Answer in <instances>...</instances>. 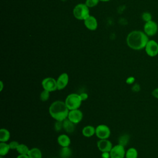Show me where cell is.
Segmentation results:
<instances>
[{
	"mask_svg": "<svg viewBox=\"0 0 158 158\" xmlns=\"http://www.w3.org/2000/svg\"><path fill=\"white\" fill-rule=\"evenodd\" d=\"M149 40L148 35L141 31H133L127 38L128 46L135 50H140L146 47Z\"/></svg>",
	"mask_w": 158,
	"mask_h": 158,
	"instance_id": "obj_1",
	"label": "cell"
},
{
	"mask_svg": "<svg viewBox=\"0 0 158 158\" xmlns=\"http://www.w3.org/2000/svg\"><path fill=\"white\" fill-rule=\"evenodd\" d=\"M69 109L67 107L65 102L62 101H56L49 106V113L52 118L56 120L64 121L67 118Z\"/></svg>",
	"mask_w": 158,
	"mask_h": 158,
	"instance_id": "obj_2",
	"label": "cell"
},
{
	"mask_svg": "<svg viewBox=\"0 0 158 158\" xmlns=\"http://www.w3.org/2000/svg\"><path fill=\"white\" fill-rule=\"evenodd\" d=\"M64 102L69 110H70L79 109L82 101L80 98V94L77 93H71L66 97Z\"/></svg>",
	"mask_w": 158,
	"mask_h": 158,
	"instance_id": "obj_3",
	"label": "cell"
},
{
	"mask_svg": "<svg viewBox=\"0 0 158 158\" xmlns=\"http://www.w3.org/2000/svg\"><path fill=\"white\" fill-rule=\"evenodd\" d=\"M73 13L75 18L79 20H85L89 15L88 7L83 4L77 5L73 9Z\"/></svg>",
	"mask_w": 158,
	"mask_h": 158,
	"instance_id": "obj_4",
	"label": "cell"
},
{
	"mask_svg": "<svg viewBox=\"0 0 158 158\" xmlns=\"http://www.w3.org/2000/svg\"><path fill=\"white\" fill-rule=\"evenodd\" d=\"M95 135L99 139H108L110 135V130L107 125L101 124L96 127Z\"/></svg>",
	"mask_w": 158,
	"mask_h": 158,
	"instance_id": "obj_5",
	"label": "cell"
},
{
	"mask_svg": "<svg viewBox=\"0 0 158 158\" xmlns=\"http://www.w3.org/2000/svg\"><path fill=\"white\" fill-rule=\"evenodd\" d=\"M41 85L43 89L49 92L54 91L57 89L56 80L52 77H46L42 80Z\"/></svg>",
	"mask_w": 158,
	"mask_h": 158,
	"instance_id": "obj_6",
	"label": "cell"
},
{
	"mask_svg": "<svg viewBox=\"0 0 158 158\" xmlns=\"http://www.w3.org/2000/svg\"><path fill=\"white\" fill-rule=\"evenodd\" d=\"M146 54L150 57H154L158 54V43L154 40H149L145 47Z\"/></svg>",
	"mask_w": 158,
	"mask_h": 158,
	"instance_id": "obj_7",
	"label": "cell"
},
{
	"mask_svg": "<svg viewBox=\"0 0 158 158\" xmlns=\"http://www.w3.org/2000/svg\"><path fill=\"white\" fill-rule=\"evenodd\" d=\"M125 152L124 146L118 144L111 149L110 151V158H124L125 157Z\"/></svg>",
	"mask_w": 158,
	"mask_h": 158,
	"instance_id": "obj_8",
	"label": "cell"
},
{
	"mask_svg": "<svg viewBox=\"0 0 158 158\" xmlns=\"http://www.w3.org/2000/svg\"><path fill=\"white\" fill-rule=\"evenodd\" d=\"M83 117V115L82 112L79 109H77L69 110L67 118H69L74 123L77 124L81 121Z\"/></svg>",
	"mask_w": 158,
	"mask_h": 158,
	"instance_id": "obj_9",
	"label": "cell"
},
{
	"mask_svg": "<svg viewBox=\"0 0 158 158\" xmlns=\"http://www.w3.org/2000/svg\"><path fill=\"white\" fill-rule=\"evenodd\" d=\"M157 30L158 26L155 22L150 20L145 23L144 26V31L148 36H153L156 35Z\"/></svg>",
	"mask_w": 158,
	"mask_h": 158,
	"instance_id": "obj_10",
	"label": "cell"
},
{
	"mask_svg": "<svg viewBox=\"0 0 158 158\" xmlns=\"http://www.w3.org/2000/svg\"><path fill=\"white\" fill-rule=\"evenodd\" d=\"M97 147L101 152H110L113 146L110 141L107 139H99L97 142Z\"/></svg>",
	"mask_w": 158,
	"mask_h": 158,
	"instance_id": "obj_11",
	"label": "cell"
},
{
	"mask_svg": "<svg viewBox=\"0 0 158 158\" xmlns=\"http://www.w3.org/2000/svg\"><path fill=\"white\" fill-rule=\"evenodd\" d=\"M69 81V77L67 73H62V74H60L56 80L57 89L61 90L64 89L68 85Z\"/></svg>",
	"mask_w": 158,
	"mask_h": 158,
	"instance_id": "obj_12",
	"label": "cell"
},
{
	"mask_svg": "<svg viewBox=\"0 0 158 158\" xmlns=\"http://www.w3.org/2000/svg\"><path fill=\"white\" fill-rule=\"evenodd\" d=\"M84 20H85V25L87 28L91 30H94L96 29L98 24H97L96 19L94 17L89 15Z\"/></svg>",
	"mask_w": 158,
	"mask_h": 158,
	"instance_id": "obj_13",
	"label": "cell"
},
{
	"mask_svg": "<svg viewBox=\"0 0 158 158\" xmlns=\"http://www.w3.org/2000/svg\"><path fill=\"white\" fill-rule=\"evenodd\" d=\"M57 141L58 144L61 147H67V146H69L70 143H71L70 138H69V136L68 135H65V134L60 135L57 137Z\"/></svg>",
	"mask_w": 158,
	"mask_h": 158,
	"instance_id": "obj_14",
	"label": "cell"
},
{
	"mask_svg": "<svg viewBox=\"0 0 158 158\" xmlns=\"http://www.w3.org/2000/svg\"><path fill=\"white\" fill-rule=\"evenodd\" d=\"M75 123L70 121L69 118H66L63 121V129L68 133L74 132L75 130Z\"/></svg>",
	"mask_w": 158,
	"mask_h": 158,
	"instance_id": "obj_15",
	"label": "cell"
},
{
	"mask_svg": "<svg viewBox=\"0 0 158 158\" xmlns=\"http://www.w3.org/2000/svg\"><path fill=\"white\" fill-rule=\"evenodd\" d=\"M82 135L86 138L93 136L96 133V128L92 125H86L82 129Z\"/></svg>",
	"mask_w": 158,
	"mask_h": 158,
	"instance_id": "obj_16",
	"label": "cell"
},
{
	"mask_svg": "<svg viewBox=\"0 0 158 158\" xmlns=\"http://www.w3.org/2000/svg\"><path fill=\"white\" fill-rule=\"evenodd\" d=\"M72 155V151L69 148L67 147H62L59 152V156L60 158H70Z\"/></svg>",
	"mask_w": 158,
	"mask_h": 158,
	"instance_id": "obj_17",
	"label": "cell"
},
{
	"mask_svg": "<svg viewBox=\"0 0 158 158\" xmlns=\"http://www.w3.org/2000/svg\"><path fill=\"white\" fill-rule=\"evenodd\" d=\"M28 156L29 158H42V153L40 149L33 148L30 149Z\"/></svg>",
	"mask_w": 158,
	"mask_h": 158,
	"instance_id": "obj_18",
	"label": "cell"
},
{
	"mask_svg": "<svg viewBox=\"0 0 158 158\" xmlns=\"http://www.w3.org/2000/svg\"><path fill=\"white\" fill-rule=\"evenodd\" d=\"M10 131L6 128H1L0 130V142H5L9 141L10 139Z\"/></svg>",
	"mask_w": 158,
	"mask_h": 158,
	"instance_id": "obj_19",
	"label": "cell"
},
{
	"mask_svg": "<svg viewBox=\"0 0 158 158\" xmlns=\"http://www.w3.org/2000/svg\"><path fill=\"white\" fill-rule=\"evenodd\" d=\"M10 149L9 144L5 142H0V156H6Z\"/></svg>",
	"mask_w": 158,
	"mask_h": 158,
	"instance_id": "obj_20",
	"label": "cell"
},
{
	"mask_svg": "<svg viewBox=\"0 0 158 158\" xmlns=\"http://www.w3.org/2000/svg\"><path fill=\"white\" fill-rule=\"evenodd\" d=\"M138 151L134 148H130L125 152L126 158H138Z\"/></svg>",
	"mask_w": 158,
	"mask_h": 158,
	"instance_id": "obj_21",
	"label": "cell"
},
{
	"mask_svg": "<svg viewBox=\"0 0 158 158\" xmlns=\"http://www.w3.org/2000/svg\"><path fill=\"white\" fill-rule=\"evenodd\" d=\"M129 139H130L129 135H127V134H123L118 138V144H120L125 147L128 143Z\"/></svg>",
	"mask_w": 158,
	"mask_h": 158,
	"instance_id": "obj_22",
	"label": "cell"
},
{
	"mask_svg": "<svg viewBox=\"0 0 158 158\" xmlns=\"http://www.w3.org/2000/svg\"><path fill=\"white\" fill-rule=\"evenodd\" d=\"M16 150L19 154H28L30 149L25 144H19Z\"/></svg>",
	"mask_w": 158,
	"mask_h": 158,
	"instance_id": "obj_23",
	"label": "cell"
},
{
	"mask_svg": "<svg viewBox=\"0 0 158 158\" xmlns=\"http://www.w3.org/2000/svg\"><path fill=\"white\" fill-rule=\"evenodd\" d=\"M49 96H50V92L47 91V90H45V89H43L42 91V92L40 93V99L42 101H46L49 99Z\"/></svg>",
	"mask_w": 158,
	"mask_h": 158,
	"instance_id": "obj_24",
	"label": "cell"
},
{
	"mask_svg": "<svg viewBox=\"0 0 158 158\" xmlns=\"http://www.w3.org/2000/svg\"><path fill=\"white\" fill-rule=\"evenodd\" d=\"M63 128V121L56 120L54 123V129L56 131H60Z\"/></svg>",
	"mask_w": 158,
	"mask_h": 158,
	"instance_id": "obj_25",
	"label": "cell"
},
{
	"mask_svg": "<svg viewBox=\"0 0 158 158\" xmlns=\"http://www.w3.org/2000/svg\"><path fill=\"white\" fill-rule=\"evenodd\" d=\"M142 19L144 21H145L146 22H149L150 20H152V16H151V14L149 12H144L143 14H142Z\"/></svg>",
	"mask_w": 158,
	"mask_h": 158,
	"instance_id": "obj_26",
	"label": "cell"
},
{
	"mask_svg": "<svg viewBox=\"0 0 158 158\" xmlns=\"http://www.w3.org/2000/svg\"><path fill=\"white\" fill-rule=\"evenodd\" d=\"M98 2H99V0H86V5L88 7H92L96 6L97 4L98 3Z\"/></svg>",
	"mask_w": 158,
	"mask_h": 158,
	"instance_id": "obj_27",
	"label": "cell"
},
{
	"mask_svg": "<svg viewBox=\"0 0 158 158\" xmlns=\"http://www.w3.org/2000/svg\"><path fill=\"white\" fill-rule=\"evenodd\" d=\"M10 149H17V147L19 145V143L17 141H12L9 143Z\"/></svg>",
	"mask_w": 158,
	"mask_h": 158,
	"instance_id": "obj_28",
	"label": "cell"
},
{
	"mask_svg": "<svg viewBox=\"0 0 158 158\" xmlns=\"http://www.w3.org/2000/svg\"><path fill=\"white\" fill-rule=\"evenodd\" d=\"M135 78L133 77H129L128 78H127L126 83L128 85H131L135 82Z\"/></svg>",
	"mask_w": 158,
	"mask_h": 158,
	"instance_id": "obj_29",
	"label": "cell"
},
{
	"mask_svg": "<svg viewBox=\"0 0 158 158\" xmlns=\"http://www.w3.org/2000/svg\"><path fill=\"white\" fill-rule=\"evenodd\" d=\"M131 89H132V91H134V92H138V91H139V90H140V86H139L138 84L136 83V84H135V85L132 86Z\"/></svg>",
	"mask_w": 158,
	"mask_h": 158,
	"instance_id": "obj_30",
	"label": "cell"
},
{
	"mask_svg": "<svg viewBox=\"0 0 158 158\" xmlns=\"http://www.w3.org/2000/svg\"><path fill=\"white\" fill-rule=\"evenodd\" d=\"M80 98L81 99L82 101H84L85 100H86L88 98V94L86 93H81L80 94Z\"/></svg>",
	"mask_w": 158,
	"mask_h": 158,
	"instance_id": "obj_31",
	"label": "cell"
},
{
	"mask_svg": "<svg viewBox=\"0 0 158 158\" xmlns=\"http://www.w3.org/2000/svg\"><path fill=\"white\" fill-rule=\"evenodd\" d=\"M102 158H110V152H102L101 154Z\"/></svg>",
	"mask_w": 158,
	"mask_h": 158,
	"instance_id": "obj_32",
	"label": "cell"
},
{
	"mask_svg": "<svg viewBox=\"0 0 158 158\" xmlns=\"http://www.w3.org/2000/svg\"><path fill=\"white\" fill-rule=\"evenodd\" d=\"M152 95L153 96L154 98L158 99V88H156L152 90Z\"/></svg>",
	"mask_w": 158,
	"mask_h": 158,
	"instance_id": "obj_33",
	"label": "cell"
},
{
	"mask_svg": "<svg viewBox=\"0 0 158 158\" xmlns=\"http://www.w3.org/2000/svg\"><path fill=\"white\" fill-rule=\"evenodd\" d=\"M17 158H29L28 154H19Z\"/></svg>",
	"mask_w": 158,
	"mask_h": 158,
	"instance_id": "obj_34",
	"label": "cell"
},
{
	"mask_svg": "<svg viewBox=\"0 0 158 158\" xmlns=\"http://www.w3.org/2000/svg\"><path fill=\"white\" fill-rule=\"evenodd\" d=\"M3 87H4L3 82H2V81H0V91H1L2 90Z\"/></svg>",
	"mask_w": 158,
	"mask_h": 158,
	"instance_id": "obj_35",
	"label": "cell"
},
{
	"mask_svg": "<svg viewBox=\"0 0 158 158\" xmlns=\"http://www.w3.org/2000/svg\"><path fill=\"white\" fill-rule=\"evenodd\" d=\"M100 1H108L109 0H100Z\"/></svg>",
	"mask_w": 158,
	"mask_h": 158,
	"instance_id": "obj_36",
	"label": "cell"
},
{
	"mask_svg": "<svg viewBox=\"0 0 158 158\" xmlns=\"http://www.w3.org/2000/svg\"><path fill=\"white\" fill-rule=\"evenodd\" d=\"M0 158H2V156H0Z\"/></svg>",
	"mask_w": 158,
	"mask_h": 158,
	"instance_id": "obj_37",
	"label": "cell"
}]
</instances>
